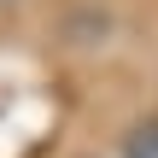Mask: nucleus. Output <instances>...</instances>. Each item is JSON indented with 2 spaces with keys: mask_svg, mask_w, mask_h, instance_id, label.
<instances>
[{
  "mask_svg": "<svg viewBox=\"0 0 158 158\" xmlns=\"http://www.w3.org/2000/svg\"><path fill=\"white\" fill-rule=\"evenodd\" d=\"M123 158H158V117L129 123V135H123Z\"/></svg>",
  "mask_w": 158,
  "mask_h": 158,
  "instance_id": "nucleus-1",
  "label": "nucleus"
}]
</instances>
